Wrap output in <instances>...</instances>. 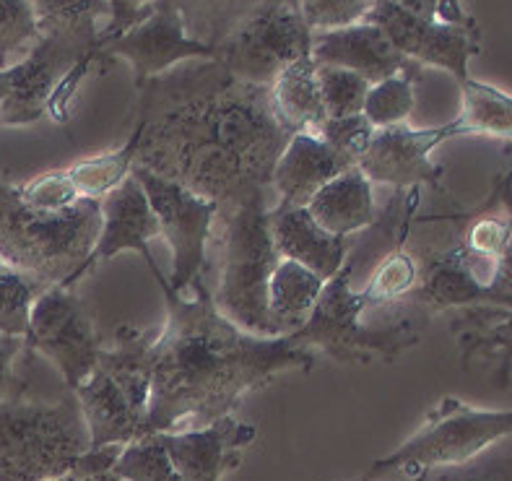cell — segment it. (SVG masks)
I'll list each match as a JSON object with an SVG mask.
<instances>
[{
    "label": "cell",
    "instance_id": "6da1fadb",
    "mask_svg": "<svg viewBox=\"0 0 512 481\" xmlns=\"http://www.w3.org/2000/svg\"><path fill=\"white\" fill-rule=\"evenodd\" d=\"M136 164L221 206L271 190L292 133L271 86L234 78L219 60H188L136 86Z\"/></svg>",
    "mask_w": 512,
    "mask_h": 481
},
{
    "label": "cell",
    "instance_id": "7a4b0ae2",
    "mask_svg": "<svg viewBox=\"0 0 512 481\" xmlns=\"http://www.w3.org/2000/svg\"><path fill=\"white\" fill-rule=\"evenodd\" d=\"M151 273L167 320L151 341L149 432H175L185 422L203 427L234 414L250 390L281 372L318 367V351L289 336H253L224 318L206 284H195L193 297H177L159 266Z\"/></svg>",
    "mask_w": 512,
    "mask_h": 481
},
{
    "label": "cell",
    "instance_id": "3957f363",
    "mask_svg": "<svg viewBox=\"0 0 512 481\" xmlns=\"http://www.w3.org/2000/svg\"><path fill=\"white\" fill-rule=\"evenodd\" d=\"M219 279L211 292L216 307L242 331L279 338L268 318V284L279 266L271 234V190H253L219 208Z\"/></svg>",
    "mask_w": 512,
    "mask_h": 481
},
{
    "label": "cell",
    "instance_id": "277c9868",
    "mask_svg": "<svg viewBox=\"0 0 512 481\" xmlns=\"http://www.w3.org/2000/svg\"><path fill=\"white\" fill-rule=\"evenodd\" d=\"M102 229V208L81 198L63 211H34L16 185L0 180V260L45 286L73 289Z\"/></svg>",
    "mask_w": 512,
    "mask_h": 481
},
{
    "label": "cell",
    "instance_id": "5b68a950",
    "mask_svg": "<svg viewBox=\"0 0 512 481\" xmlns=\"http://www.w3.org/2000/svg\"><path fill=\"white\" fill-rule=\"evenodd\" d=\"M156 331L136 325H117L112 344L104 346L99 364L78 383L76 396L89 450L128 445L149 432L151 398V341Z\"/></svg>",
    "mask_w": 512,
    "mask_h": 481
},
{
    "label": "cell",
    "instance_id": "8992f818",
    "mask_svg": "<svg viewBox=\"0 0 512 481\" xmlns=\"http://www.w3.org/2000/svg\"><path fill=\"white\" fill-rule=\"evenodd\" d=\"M89 453V429L76 396L32 401L21 393L0 401V481H50Z\"/></svg>",
    "mask_w": 512,
    "mask_h": 481
},
{
    "label": "cell",
    "instance_id": "52a82bcc",
    "mask_svg": "<svg viewBox=\"0 0 512 481\" xmlns=\"http://www.w3.org/2000/svg\"><path fill=\"white\" fill-rule=\"evenodd\" d=\"M367 305L351 289V266L346 260L336 276L325 281L318 305L307 323L292 333L297 346L320 351L338 364L364 367L372 362H396L422 341L419 318H401L385 325H367Z\"/></svg>",
    "mask_w": 512,
    "mask_h": 481
},
{
    "label": "cell",
    "instance_id": "ba28073f",
    "mask_svg": "<svg viewBox=\"0 0 512 481\" xmlns=\"http://www.w3.org/2000/svg\"><path fill=\"white\" fill-rule=\"evenodd\" d=\"M512 435V409H476L455 396H445L427 411L422 427L393 453L377 458L359 481L388 474H422L474 463L494 442Z\"/></svg>",
    "mask_w": 512,
    "mask_h": 481
},
{
    "label": "cell",
    "instance_id": "9c48e42d",
    "mask_svg": "<svg viewBox=\"0 0 512 481\" xmlns=\"http://www.w3.org/2000/svg\"><path fill=\"white\" fill-rule=\"evenodd\" d=\"M310 45L312 32L299 13V0H273L221 39L216 60L240 81L271 86L284 68L310 55Z\"/></svg>",
    "mask_w": 512,
    "mask_h": 481
},
{
    "label": "cell",
    "instance_id": "30bf717a",
    "mask_svg": "<svg viewBox=\"0 0 512 481\" xmlns=\"http://www.w3.org/2000/svg\"><path fill=\"white\" fill-rule=\"evenodd\" d=\"M130 175L141 182L151 211L159 219L162 237L172 245L175 268L169 276V292L188 297L195 284H206L208 245L214 240V224L221 203L208 201L185 185L133 164Z\"/></svg>",
    "mask_w": 512,
    "mask_h": 481
},
{
    "label": "cell",
    "instance_id": "8fae6325",
    "mask_svg": "<svg viewBox=\"0 0 512 481\" xmlns=\"http://www.w3.org/2000/svg\"><path fill=\"white\" fill-rule=\"evenodd\" d=\"M89 55L97 58V34L42 32L24 58L0 68V128L47 117V104L60 81Z\"/></svg>",
    "mask_w": 512,
    "mask_h": 481
},
{
    "label": "cell",
    "instance_id": "7c38bea8",
    "mask_svg": "<svg viewBox=\"0 0 512 481\" xmlns=\"http://www.w3.org/2000/svg\"><path fill=\"white\" fill-rule=\"evenodd\" d=\"M97 320L89 302L65 286H47L34 299L29 315L26 349L39 351L60 370L65 390H76L78 383L99 364L104 351Z\"/></svg>",
    "mask_w": 512,
    "mask_h": 481
},
{
    "label": "cell",
    "instance_id": "4fadbf2b",
    "mask_svg": "<svg viewBox=\"0 0 512 481\" xmlns=\"http://www.w3.org/2000/svg\"><path fill=\"white\" fill-rule=\"evenodd\" d=\"M107 60H125L141 86L188 60H216V50L190 37L175 0H156L146 19L97 47V65Z\"/></svg>",
    "mask_w": 512,
    "mask_h": 481
},
{
    "label": "cell",
    "instance_id": "5bb4252c",
    "mask_svg": "<svg viewBox=\"0 0 512 481\" xmlns=\"http://www.w3.org/2000/svg\"><path fill=\"white\" fill-rule=\"evenodd\" d=\"M364 21L380 26L385 37L393 42L401 55L409 60L432 68H442L463 84L468 76V65L476 55H481L479 29H458V26L429 24L403 11L393 0H375Z\"/></svg>",
    "mask_w": 512,
    "mask_h": 481
},
{
    "label": "cell",
    "instance_id": "9a60e30c",
    "mask_svg": "<svg viewBox=\"0 0 512 481\" xmlns=\"http://www.w3.org/2000/svg\"><path fill=\"white\" fill-rule=\"evenodd\" d=\"M450 138H455L450 123L437 128H409L406 123L383 128L377 130L357 167L372 185H390L393 190L429 185L440 190L445 169L432 162V151Z\"/></svg>",
    "mask_w": 512,
    "mask_h": 481
},
{
    "label": "cell",
    "instance_id": "2e32d148",
    "mask_svg": "<svg viewBox=\"0 0 512 481\" xmlns=\"http://www.w3.org/2000/svg\"><path fill=\"white\" fill-rule=\"evenodd\" d=\"M159 437L182 481H221L240 466L245 450L258 437V427L229 414L203 427L159 432Z\"/></svg>",
    "mask_w": 512,
    "mask_h": 481
},
{
    "label": "cell",
    "instance_id": "e0dca14e",
    "mask_svg": "<svg viewBox=\"0 0 512 481\" xmlns=\"http://www.w3.org/2000/svg\"><path fill=\"white\" fill-rule=\"evenodd\" d=\"M99 208H102V229H99L97 245H94L89 258L84 260V266L78 268L76 281H81L86 273H91L97 266H102L104 260L115 258L123 250H136L146 260L149 271L156 268L149 242L162 237V227H159V219L151 211L141 182L128 175L117 188H112L104 198H99ZM76 281H73V286H76Z\"/></svg>",
    "mask_w": 512,
    "mask_h": 481
},
{
    "label": "cell",
    "instance_id": "ac0fdd59",
    "mask_svg": "<svg viewBox=\"0 0 512 481\" xmlns=\"http://www.w3.org/2000/svg\"><path fill=\"white\" fill-rule=\"evenodd\" d=\"M310 58L320 65L359 73L370 84L396 73H422V65L401 55L383 29L370 21H357L331 32H312Z\"/></svg>",
    "mask_w": 512,
    "mask_h": 481
},
{
    "label": "cell",
    "instance_id": "d6986e66",
    "mask_svg": "<svg viewBox=\"0 0 512 481\" xmlns=\"http://www.w3.org/2000/svg\"><path fill=\"white\" fill-rule=\"evenodd\" d=\"M349 164L344 156L328 146L315 133H294L281 151L279 162L273 167L271 175V203L273 211H284V208H307V203L315 198L323 185L346 172Z\"/></svg>",
    "mask_w": 512,
    "mask_h": 481
},
{
    "label": "cell",
    "instance_id": "ffe728a7",
    "mask_svg": "<svg viewBox=\"0 0 512 481\" xmlns=\"http://www.w3.org/2000/svg\"><path fill=\"white\" fill-rule=\"evenodd\" d=\"M271 234L281 258L310 268L325 281L336 276L349 258V237L325 232L307 208H271Z\"/></svg>",
    "mask_w": 512,
    "mask_h": 481
},
{
    "label": "cell",
    "instance_id": "44dd1931",
    "mask_svg": "<svg viewBox=\"0 0 512 481\" xmlns=\"http://www.w3.org/2000/svg\"><path fill=\"white\" fill-rule=\"evenodd\" d=\"M307 211L325 232L336 237L362 232L377 216L372 182L359 167H349L315 193V198L307 203Z\"/></svg>",
    "mask_w": 512,
    "mask_h": 481
},
{
    "label": "cell",
    "instance_id": "7402d4cb",
    "mask_svg": "<svg viewBox=\"0 0 512 481\" xmlns=\"http://www.w3.org/2000/svg\"><path fill=\"white\" fill-rule=\"evenodd\" d=\"M271 102L276 117L289 133H318L325 123V104L320 97L318 65L310 55L299 58L271 84Z\"/></svg>",
    "mask_w": 512,
    "mask_h": 481
},
{
    "label": "cell",
    "instance_id": "603a6c76",
    "mask_svg": "<svg viewBox=\"0 0 512 481\" xmlns=\"http://www.w3.org/2000/svg\"><path fill=\"white\" fill-rule=\"evenodd\" d=\"M325 279L294 260H279L268 284V318L276 336H292L318 305Z\"/></svg>",
    "mask_w": 512,
    "mask_h": 481
},
{
    "label": "cell",
    "instance_id": "cb8c5ba5",
    "mask_svg": "<svg viewBox=\"0 0 512 481\" xmlns=\"http://www.w3.org/2000/svg\"><path fill=\"white\" fill-rule=\"evenodd\" d=\"M461 115L450 120L458 136H489L512 141V94L466 78L461 84Z\"/></svg>",
    "mask_w": 512,
    "mask_h": 481
},
{
    "label": "cell",
    "instance_id": "d4e9b609",
    "mask_svg": "<svg viewBox=\"0 0 512 481\" xmlns=\"http://www.w3.org/2000/svg\"><path fill=\"white\" fill-rule=\"evenodd\" d=\"M175 3L185 19L190 37L216 50V45L232 32L234 26L247 19L255 8L273 3V0H175Z\"/></svg>",
    "mask_w": 512,
    "mask_h": 481
},
{
    "label": "cell",
    "instance_id": "484cf974",
    "mask_svg": "<svg viewBox=\"0 0 512 481\" xmlns=\"http://www.w3.org/2000/svg\"><path fill=\"white\" fill-rule=\"evenodd\" d=\"M136 149H138V130L130 128L128 141L115 151L107 154L91 156V159H81V162L71 164L68 175H71L73 185H76L81 198H104L112 188H117L125 177L130 175V169L136 164Z\"/></svg>",
    "mask_w": 512,
    "mask_h": 481
},
{
    "label": "cell",
    "instance_id": "4316f807",
    "mask_svg": "<svg viewBox=\"0 0 512 481\" xmlns=\"http://www.w3.org/2000/svg\"><path fill=\"white\" fill-rule=\"evenodd\" d=\"M416 281H419V258L403 245L385 255L372 268L357 294L362 297L367 310H372V307H398L403 297L414 292Z\"/></svg>",
    "mask_w": 512,
    "mask_h": 481
},
{
    "label": "cell",
    "instance_id": "83f0119b",
    "mask_svg": "<svg viewBox=\"0 0 512 481\" xmlns=\"http://www.w3.org/2000/svg\"><path fill=\"white\" fill-rule=\"evenodd\" d=\"M416 81H422V73H396L372 84L362 115L377 130L403 125L416 107Z\"/></svg>",
    "mask_w": 512,
    "mask_h": 481
},
{
    "label": "cell",
    "instance_id": "f1b7e54d",
    "mask_svg": "<svg viewBox=\"0 0 512 481\" xmlns=\"http://www.w3.org/2000/svg\"><path fill=\"white\" fill-rule=\"evenodd\" d=\"M42 32L97 34L110 19L107 0H29Z\"/></svg>",
    "mask_w": 512,
    "mask_h": 481
},
{
    "label": "cell",
    "instance_id": "f546056e",
    "mask_svg": "<svg viewBox=\"0 0 512 481\" xmlns=\"http://www.w3.org/2000/svg\"><path fill=\"white\" fill-rule=\"evenodd\" d=\"M112 471L123 481H182L159 432L123 445Z\"/></svg>",
    "mask_w": 512,
    "mask_h": 481
},
{
    "label": "cell",
    "instance_id": "4dcf8cb0",
    "mask_svg": "<svg viewBox=\"0 0 512 481\" xmlns=\"http://www.w3.org/2000/svg\"><path fill=\"white\" fill-rule=\"evenodd\" d=\"M45 289V284L13 268L0 273V333L3 336H19L26 341L34 299Z\"/></svg>",
    "mask_w": 512,
    "mask_h": 481
},
{
    "label": "cell",
    "instance_id": "1f68e13d",
    "mask_svg": "<svg viewBox=\"0 0 512 481\" xmlns=\"http://www.w3.org/2000/svg\"><path fill=\"white\" fill-rule=\"evenodd\" d=\"M42 37L29 0H0V68L16 63Z\"/></svg>",
    "mask_w": 512,
    "mask_h": 481
},
{
    "label": "cell",
    "instance_id": "d6a6232c",
    "mask_svg": "<svg viewBox=\"0 0 512 481\" xmlns=\"http://www.w3.org/2000/svg\"><path fill=\"white\" fill-rule=\"evenodd\" d=\"M318 65L320 97H323L328 117L359 115L370 91V81L354 71L336 68V65Z\"/></svg>",
    "mask_w": 512,
    "mask_h": 481
},
{
    "label": "cell",
    "instance_id": "836d02e7",
    "mask_svg": "<svg viewBox=\"0 0 512 481\" xmlns=\"http://www.w3.org/2000/svg\"><path fill=\"white\" fill-rule=\"evenodd\" d=\"M375 133V125L359 112V115L346 117H325V123L320 125L315 136L323 138L338 156H344L346 162L357 167L359 159L370 149Z\"/></svg>",
    "mask_w": 512,
    "mask_h": 481
},
{
    "label": "cell",
    "instance_id": "e575fe53",
    "mask_svg": "<svg viewBox=\"0 0 512 481\" xmlns=\"http://www.w3.org/2000/svg\"><path fill=\"white\" fill-rule=\"evenodd\" d=\"M19 201L34 211H63L81 201L68 169H47L24 185H16Z\"/></svg>",
    "mask_w": 512,
    "mask_h": 481
},
{
    "label": "cell",
    "instance_id": "d590c367",
    "mask_svg": "<svg viewBox=\"0 0 512 481\" xmlns=\"http://www.w3.org/2000/svg\"><path fill=\"white\" fill-rule=\"evenodd\" d=\"M403 11L429 24L458 26V29H479L476 19L466 8V0H393Z\"/></svg>",
    "mask_w": 512,
    "mask_h": 481
},
{
    "label": "cell",
    "instance_id": "8d00e7d4",
    "mask_svg": "<svg viewBox=\"0 0 512 481\" xmlns=\"http://www.w3.org/2000/svg\"><path fill=\"white\" fill-rule=\"evenodd\" d=\"M120 450H123V445H107V448L89 450V453H84L78 458V463L68 471V474L50 481H123L115 471H112Z\"/></svg>",
    "mask_w": 512,
    "mask_h": 481
},
{
    "label": "cell",
    "instance_id": "74e56055",
    "mask_svg": "<svg viewBox=\"0 0 512 481\" xmlns=\"http://www.w3.org/2000/svg\"><path fill=\"white\" fill-rule=\"evenodd\" d=\"M427 481H512V458L429 471Z\"/></svg>",
    "mask_w": 512,
    "mask_h": 481
},
{
    "label": "cell",
    "instance_id": "f35d334b",
    "mask_svg": "<svg viewBox=\"0 0 512 481\" xmlns=\"http://www.w3.org/2000/svg\"><path fill=\"white\" fill-rule=\"evenodd\" d=\"M154 3L156 0H107V6H110V19L102 26V32H99L97 47L102 45V42L115 39L117 34L128 32L130 26H136L141 19H146Z\"/></svg>",
    "mask_w": 512,
    "mask_h": 481
},
{
    "label": "cell",
    "instance_id": "ab89813d",
    "mask_svg": "<svg viewBox=\"0 0 512 481\" xmlns=\"http://www.w3.org/2000/svg\"><path fill=\"white\" fill-rule=\"evenodd\" d=\"M21 351H26L24 338L0 333V401L13 393H21V388H16V372H13Z\"/></svg>",
    "mask_w": 512,
    "mask_h": 481
},
{
    "label": "cell",
    "instance_id": "60d3db41",
    "mask_svg": "<svg viewBox=\"0 0 512 481\" xmlns=\"http://www.w3.org/2000/svg\"><path fill=\"white\" fill-rule=\"evenodd\" d=\"M427 476H429V471H422V474H414V476H411L409 481H427Z\"/></svg>",
    "mask_w": 512,
    "mask_h": 481
},
{
    "label": "cell",
    "instance_id": "b9f144b4",
    "mask_svg": "<svg viewBox=\"0 0 512 481\" xmlns=\"http://www.w3.org/2000/svg\"><path fill=\"white\" fill-rule=\"evenodd\" d=\"M6 268H11V266H6V263H3V260H0V273L6 271Z\"/></svg>",
    "mask_w": 512,
    "mask_h": 481
}]
</instances>
